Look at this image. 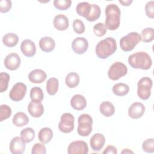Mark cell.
<instances>
[{
  "label": "cell",
  "mask_w": 154,
  "mask_h": 154,
  "mask_svg": "<svg viewBox=\"0 0 154 154\" xmlns=\"http://www.w3.org/2000/svg\"><path fill=\"white\" fill-rule=\"evenodd\" d=\"M106 19L105 25L106 29L114 31L117 29L120 23V10L119 7L114 4H108L105 10Z\"/></svg>",
  "instance_id": "1"
},
{
  "label": "cell",
  "mask_w": 154,
  "mask_h": 154,
  "mask_svg": "<svg viewBox=\"0 0 154 154\" xmlns=\"http://www.w3.org/2000/svg\"><path fill=\"white\" fill-rule=\"evenodd\" d=\"M117 48L116 40L109 37L98 42L95 48V52L99 58L106 59L112 55L116 51Z\"/></svg>",
  "instance_id": "2"
},
{
  "label": "cell",
  "mask_w": 154,
  "mask_h": 154,
  "mask_svg": "<svg viewBox=\"0 0 154 154\" xmlns=\"http://www.w3.org/2000/svg\"><path fill=\"white\" fill-rule=\"evenodd\" d=\"M128 63L134 69L148 70L152 64L150 55L146 52H137L128 57Z\"/></svg>",
  "instance_id": "3"
},
{
  "label": "cell",
  "mask_w": 154,
  "mask_h": 154,
  "mask_svg": "<svg viewBox=\"0 0 154 154\" xmlns=\"http://www.w3.org/2000/svg\"><path fill=\"white\" fill-rule=\"evenodd\" d=\"M141 41L140 35L137 32H131L120 40V48L125 52L131 51Z\"/></svg>",
  "instance_id": "4"
},
{
  "label": "cell",
  "mask_w": 154,
  "mask_h": 154,
  "mask_svg": "<svg viewBox=\"0 0 154 154\" xmlns=\"http://www.w3.org/2000/svg\"><path fill=\"white\" fill-rule=\"evenodd\" d=\"M78 134L82 137H87L92 131L93 119L87 114H81L78 119Z\"/></svg>",
  "instance_id": "5"
},
{
  "label": "cell",
  "mask_w": 154,
  "mask_h": 154,
  "mask_svg": "<svg viewBox=\"0 0 154 154\" xmlns=\"http://www.w3.org/2000/svg\"><path fill=\"white\" fill-rule=\"evenodd\" d=\"M152 80L149 77H143L139 80L137 84V94L142 100L148 99L151 94Z\"/></svg>",
  "instance_id": "6"
},
{
  "label": "cell",
  "mask_w": 154,
  "mask_h": 154,
  "mask_svg": "<svg viewBox=\"0 0 154 154\" xmlns=\"http://www.w3.org/2000/svg\"><path fill=\"white\" fill-rule=\"evenodd\" d=\"M128 72L126 66L122 62H115L109 67L108 71V78L112 81H117L126 75Z\"/></svg>",
  "instance_id": "7"
},
{
  "label": "cell",
  "mask_w": 154,
  "mask_h": 154,
  "mask_svg": "<svg viewBox=\"0 0 154 154\" xmlns=\"http://www.w3.org/2000/svg\"><path fill=\"white\" fill-rule=\"evenodd\" d=\"M74 122L75 118L72 114L69 112L64 113L61 116L58 123V129L63 133H70L74 129Z\"/></svg>",
  "instance_id": "8"
},
{
  "label": "cell",
  "mask_w": 154,
  "mask_h": 154,
  "mask_svg": "<svg viewBox=\"0 0 154 154\" xmlns=\"http://www.w3.org/2000/svg\"><path fill=\"white\" fill-rule=\"evenodd\" d=\"M26 85L23 82L16 83L9 93L10 98L14 101L19 102L22 100L26 93Z\"/></svg>",
  "instance_id": "9"
},
{
  "label": "cell",
  "mask_w": 154,
  "mask_h": 154,
  "mask_svg": "<svg viewBox=\"0 0 154 154\" xmlns=\"http://www.w3.org/2000/svg\"><path fill=\"white\" fill-rule=\"evenodd\" d=\"M88 152V147L86 142L78 140L70 143L67 148L69 154H87Z\"/></svg>",
  "instance_id": "10"
},
{
  "label": "cell",
  "mask_w": 154,
  "mask_h": 154,
  "mask_svg": "<svg viewBox=\"0 0 154 154\" xmlns=\"http://www.w3.org/2000/svg\"><path fill=\"white\" fill-rule=\"evenodd\" d=\"M21 63V59L16 53H10L7 55L4 59V66L8 70H17Z\"/></svg>",
  "instance_id": "11"
},
{
  "label": "cell",
  "mask_w": 154,
  "mask_h": 154,
  "mask_svg": "<svg viewBox=\"0 0 154 154\" xmlns=\"http://www.w3.org/2000/svg\"><path fill=\"white\" fill-rule=\"evenodd\" d=\"M88 47V42L86 38L79 37L73 40L72 43V49L73 51L77 54H82L85 53Z\"/></svg>",
  "instance_id": "12"
},
{
  "label": "cell",
  "mask_w": 154,
  "mask_h": 154,
  "mask_svg": "<svg viewBox=\"0 0 154 154\" xmlns=\"http://www.w3.org/2000/svg\"><path fill=\"white\" fill-rule=\"evenodd\" d=\"M25 144L21 137H15L10 141L9 146L10 151L13 154H22L25 150Z\"/></svg>",
  "instance_id": "13"
},
{
  "label": "cell",
  "mask_w": 154,
  "mask_h": 154,
  "mask_svg": "<svg viewBox=\"0 0 154 154\" xmlns=\"http://www.w3.org/2000/svg\"><path fill=\"white\" fill-rule=\"evenodd\" d=\"M145 112L144 105L138 102L132 103L128 108L129 116L134 119H137L143 116Z\"/></svg>",
  "instance_id": "14"
},
{
  "label": "cell",
  "mask_w": 154,
  "mask_h": 154,
  "mask_svg": "<svg viewBox=\"0 0 154 154\" xmlns=\"http://www.w3.org/2000/svg\"><path fill=\"white\" fill-rule=\"evenodd\" d=\"M20 50L25 56L27 57H32L36 53V46L32 40L25 39L21 43Z\"/></svg>",
  "instance_id": "15"
},
{
  "label": "cell",
  "mask_w": 154,
  "mask_h": 154,
  "mask_svg": "<svg viewBox=\"0 0 154 154\" xmlns=\"http://www.w3.org/2000/svg\"><path fill=\"white\" fill-rule=\"evenodd\" d=\"M28 111L32 117L38 118L43 115L44 107L41 102L31 100L28 105Z\"/></svg>",
  "instance_id": "16"
},
{
  "label": "cell",
  "mask_w": 154,
  "mask_h": 154,
  "mask_svg": "<svg viewBox=\"0 0 154 154\" xmlns=\"http://www.w3.org/2000/svg\"><path fill=\"white\" fill-rule=\"evenodd\" d=\"M28 76L30 82L35 84H40L46 80L47 75L44 70L37 69L31 71Z\"/></svg>",
  "instance_id": "17"
},
{
  "label": "cell",
  "mask_w": 154,
  "mask_h": 154,
  "mask_svg": "<svg viewBox=\"0 0 154 154\" xmlns=\"http://www.w3.org/2000/svg\"><path fill=\"white\" fill-rule=\"evenodd\" d=\"M105 143L104 135L100 133L94 134L90 140V144L91 149L94 151H99L103 147Z\"/></svg>",
  "instance_id": "18"
},
{
  "label": "cell",
  "mask_w": 154,
  "mask_h": 154,
  "mask_svg": "<svg viewBox=\"0 0 154 154\" xmlns=\"http://www.w3.org/2000/svg\"><path fill=\"white\" fill-rule=\"evenodd\" d=\"M54 27L59 31H64L69 27V19L65 15L59 14L55 16L53 21Z\"/></svg>",
  "instance_id": "19"
},
{
  "label": "cell",
  "mask_w": 154,
  "mask_h": 154,
  "mask_svg": "<svg viewBox=\"0 0 154 154\" xmlns=\"http://www.w3.org/2000/svg\"><path fill=\"white\" fill-rule=\"evenodd\" d=\"M71 106L77 111L84 109L87 106L85 98L81 94H75L70 99Z\"/></svg>",
  "instance_id": "20"
},
{
  "label": "cell",
  "mask_w": 154,
  "mask_h": 154,
  "mask_svg": "<svg viewBox=\"0 0 154 154\" xmlns=\"http://www.w3.org/2000/svg\"><path fill=\"white\" fill-rule=\"evenodd\" d=\"M39 47L45 52L52 51L55 47V42L51 37H42L39 41Z\"/></svg>",
  "instance_id": "21"
},
{
  "label": "cell",
  "mask_w": 154,
  "mask_h": 154,
  "mask_svg": "<svg viewBox=\"0 0 154 154\" xmlns=\"http://www.w3.org/2000/svg\"><path fill=\"white\" fill-rule=\"evenodd\" d=\"M12 122L14 126L17 127H22L28 123L29 118L25 112H17L13 116Z\"/></svg>",
  "instance_id": "22"
},
{
  "label": "cell",
  "mask_w": 154,
  "mask_h": 154,
  "mask_svg": "<svg viewBox=\"0 0 154 154\" xmlns=\"http://www.w3.org/2000/svg\"><path fill=\"white\" fill-rule=\"evenodd\" d=\"M53 137V131L49 128H42L38 134V138L43 144L48 143Z\"/></svg>",
  "instance_id": "23"
},
{
  "label": "cell",
  "mask_w": 154,
  "mask_h": 154,
  "mask_svg": "<svg viewBox=\"0 0 154 154\" xmlns=\"http://www.w3.org/2000/svg\"><path fill=\"white\" fill-rule=\"evenodd\" d=\"M99 110L101 114L105 117H111L115 112L114 105L109 101H104L102 102L99 106Z\"/></svg>",
  "instance_id": "24"
},
{
  "label": "cell",
  "mask_w": 154,
  "mask_h": 154,
  "mask_svg": "<svg viewBox=\"0 0 154 154\" xmlns=\"http://www.w3.org/2000/svg\"><path fill=\"white\" fill-rule=\"evenodd\" d=\"M91 5L87 2H79L76 7V11L78 15L85 17V19L88 16L91 11Z\"/></svg>",
  "instance_id": "25"
},
{
  "label": "cell",
  "mask_w": 154,
  "mask_h": 154,
  "mask_svg": "<svg viewBox=\"0 0 154 154\" xmlns=\"http://www.w3.org/2000/svg\"><path fill=\"white\" fill-rule=\"evenodd\" d=\"M18 42L19 37L14 33H7L5 34L2 37V43L5 46L7 47H14L17 44Z\"/></svg>",
  "instance_id": "26"
},
{
  "label": "cell",
  "mask_w": 154,
  "mask_h": 154,
  "mask_svg": "<svg viewBox=\"0 0 154 154\" xmlns=\"http://www.w3.org/2000/svg\"><path fill=\"white\" fill-rule=\"evenodd\" d=\"M112 90L115 95L117 96H123L129 93V87L125 83H117L113 85Z\"/></svg>",
  "instance_id": "27"
},
{
  "label": "cell",
  "mask_w": 154,
  "mask_h": 154,
  "mask_svg": "<svg viewBox=\"0 0 154 154\" xmlns=\"http://www.w3.org/2000/svg\"><path fill=\"white\" fill-rule=\"evenodd\" d=\"M79 76L76 72H70L66 75L65 82L66 85L69 88H75L79 83Z\"/></svg>",
  "instance_id": "28"
},
{
  "label": "cell",
  "mask_w": 154,
  "mask_h": 154,
  "mask_svg": "<svg viewBox=\"0 0 154 154\" xmlns=\"http://www.w3.org/2000/svg\"><path fill=\"white\" fill-rule=\"evenodd\" d=\"M59 81L56 78H49L46 82L47 93L51 96L55 95L58 90Z\"/></svg>",
  "instance_id": "29"
},
{
  "label": "cell",
  "mask_w": 154,
  "mask_h": 154,
  "mask_svg": "<svg viewBox=\"0 0 154 154\" xmlns=\"http://www.w3.org/2000/svg\"><path fill=\"white\" fill-rule=\"evenodd\" d=\"M20 137L25 143H29L34 140L35 131L32 128H26L21 131Z\"/></svg>",
  "instance_id": "30"
},
{
  "label": "cell",
  "mask_w": 154,
  "mask_h": 154,
  "mask_svg": "<svg viewBox=\"0 0 154 154\" xmlns=\"http://www.w3.org/2000/svg\"><path fill=\"white\" fill-rule=\"evenodd\" d=\"M30 98L32 101L41 102L44 98L42 89L38 87H34L30 90Z\"/></svg>",
  "instance_id": "31"
},
{
  "label": "cell",
  "mask_w": 154,
  "mask_h": 154,
  "mask_svg": "<svg viewBox=\"0 0 154 154\" xmlns=\"http://www.w3.org/2000/svg\"><path fill=\"white\" fill-rule=\"evenodd\" d=\"M91 11L88 16L86 19L89 22H94L99 19L101 14V10L100 7L95 4H91Z\"/></svg>",
  "instance_id": "32"
},
{
  "label": "cell",
  "mask_w": 154,
  "mask_h": 154,
  "mask_svg": "<svg viewBox=\"0 0 154 154\" xmlns=\"http://www.w3.org/2000/svg\"><path fill=\"white\" fill-rule=\"evenodd\" d=\"M141 40L145 43L152 42L154 38V31L153 28H146L141 32Z\"/></svg>",
  "instance_id": "33"
},
{
  "label": "cell",
  "mask_w": 154,
  "mask_h": 154,
  "mask_svg": "<svg viewBox=\"0 0 154 154\" xmlns=\"http://www.w3.org/2000/svg\"><path fill=\"white\" fill-rule=\"evenodd\" d=\"M10 79L9 74L5 72L0 73V92L3 93L8 88V82Z\"/></svg>",
  "instance_id": "34"
},
{
  "label": "cell",
  "mask_w": 154,
  "mask_h": 154,
  "mask_svg": "<svg viewBox=\"0 0 154 154\" xmlns=\"http://www.w3.org/2000/svg\"><path fill=\"white\" fill-rule=\"evenodd\" d=\"M12 113L11 108L7 105L2 104L0 106V121L2 122L4 120L8 119Z\"/></svg>",
  "instance_id": "35"
},
{
  "label": "cell",
  "mask_w": 154,
  "mask_h": 154,
  "mask_svg": "<svg viewBox=\"0 0 154 154\" xmlns=\"http://www.w3.org/2000/svg\"><path fill=\"white\" fill-rule=\"evenodd\" d=\"M70 0H55L54 1V7L60 10H66L71 6Z\"/></svg>",
  "instance_id": "36"
},
{
  "label": "cell",
  "mask_w": 154,
  "mask_h": 154,
  "mask_svg": "<svg viewBox=\"0 0 154 154\" xmlns=\"http://www.w3.org/2000/svg\"><path fill=\"white\" fill-rule=\"evenodd\" d=\"M107 31V29L104 23L99 22L94 25L93 26V32L95 35L97 37H102L103 36Z\"/></svg>",
  "instance_id": "37"
},
{
  "label": "cell",
  "mask_w": 154,
  "mask_h": 154,
  "mask_svg": "<svg viewBox=\"0 0 154 154\" xmlns=\"http://www.w3.org/2000/svg\"><path fill=\"white\" fill-rule=\"evenodd\" d=\"M142 148L143 151L147 153L154 152V139L148 138L144 140L142 143Z\"/></svg>",
  "instance_id": "38"
},
{
  "label": "cell",
  "mask_w": 154,
  "mask_h": 154,
  "mask_svg": "<svg viewBox=\"0 0 154 154\" xmlns=\"http://www.w3.org/2000/svg\"><path fill=\"white\" fill-rule=\"evenodd\" d=\"M73 28L74 31L78 34L84 32L85 29L84 22L79 19L74 20L73 22Z\"/></svg>",
  "instance_id": "39"
},
{
  "label": "cell",
  "mask_w": 154,
  "mask_h": 154,
  "mask_svg": "<svg viewBox=\"0 0 154 154\" xmlns=\"http://www.w3.org/2000/svg\"><path fill=\"white\" fill-rule=\"evenodd\" d=\"M46 149L43 143H35L32 147V154H45Z\"/></svg>",
  "instance_id": "40"
},
{
  "label": "cell",
  "mask_w": 154,
  "mask_h": 154,
  "mask_svg": "<svg viewBox=\"0 0 154 154\" xmlns=\"http://www.w3.org/2000/svg\"><path fill=\"white\" fill-rule=\"evenodd\" d=\"M145 11L146 15L151 19L154 18V1H149L145 5Z\"/></svg>",
  "instance_id": "41"
},
{
  "label": "cell",
  "mask_w": 154,
  "mask_h": 154,
  "mask_svg": "<svg viewBox=\"0 0 154 154\" xmlns=\"http://www.w3.org/2000/svg\"><path fill=\"white\" fill-rule=\"evenodd\" d=\"M12 7V2L10 0H2L0 1L1 13H7L9 11Z\"/></svg>",
  "instance_id": "42"
},
{
  "label": "cell",
  "mask_w": 154,
  "mask_h": 154,
  "mask_svg": "<svg viewBox=\"0 0 154 154\" xmlns=\"http://www.w3.org/2000/svg\"><path fill=\"white\" fill-rule=\"evenodd\" d=\"M103 154H117V150L116 147L112 145L108 146L103 152Z\"/></svg>",
  "instance_id": "43"
},
{
  "label": "cell",
  "mask_w": 154,
  "mask_h": 154,
  "mask_svg": "<svg viewBox=\"0 0 154 154\" xmlns=\"http://www.w3.org/2000/svg\"><path fill=\"white\" fill-rule=\"evenodd\" d=\"M132 2H133L132 0H126V1L119 0V2L120 4H122V5H123V6H129L132 4Z\"/></svg>",
  "instance_id": "44"
},
{
  "label": "cell",
  "mask_w": 154,
  "mask_h": 154,
  "mask_svg": "<svg viewBox=\"0 0 154 154\" xmlns=\"http://www.w3.org/2000/svg\"><path fill=\"white\" fill-rule=\"evenodd\" d=\"M121 153H122V154H123V153H133L134 152H133L132 151L128 149H123V150L122 151Z\"/></svg>",
  "instance_id": "45"
}]
</instances>
